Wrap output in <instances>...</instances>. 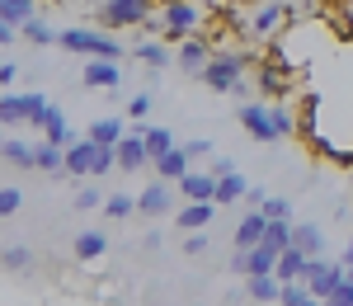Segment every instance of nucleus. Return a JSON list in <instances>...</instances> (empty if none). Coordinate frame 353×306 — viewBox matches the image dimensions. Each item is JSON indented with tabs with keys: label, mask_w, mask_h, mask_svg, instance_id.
<instances>
[{
	"label": "nucleus",
	"mask_w": 353,
	"mask_h": 306,
	"mask_svg": "<svg viewBox=\"0 0 353 306\" xmlns=\"http://www.w3.org/2000/svg\"><path fill=\"white\" fill-rule=\"evenodd\" d=\"M245 66H250V57H245V52H212V57H208V66L198 71V81L208 85L212 94H236V85L245 81Z\"/></svg>",
	"instance_id": "nucleus-1"
},
{
	"label": "nucleus",
	"mask_w": 353,
	"mask_h": 306,
	"mask_svg": "<svg viewBox=\"0 0 353 306\" xmlns=\"http://www.w3.org/2000/svg\"><path fill=\"white\" fill-rule=\"evenodd\" d=\"M151 24L161 28L165 43H179V38H189V33H198V28H203V10H198L193 0H165L161 14H156Z\"/></svg>",
	"instance_id": "nucleus-2"
},
{
	"label": "nucleus",
	"mask_w": 353,
	"mask_h": 306,
	"mask_svg": "<svg viewBox=\"0 0 353 306\" xmlns=\"http://www.w3.org/2000/svg\"><path fill=\"white\" fill-rule=\"evenodd\" d=\"M94 19L99 28H141L156 19V5L151 0H104V5H94Z\"/></svg>",
	"instance_id": "nucleus-3"
},
{
	"label": "nucleus",
	"mask_w": 353,
	"mask_h": 306,
	"mask_svg": "<svg viewBox=\"0 0 353 306\" xmlns=\"http://www.w3.org/2000/svg\"><path fill=\"white\" fill-rule=\"evenodd\" d=\"M57 48H66V52H81V57H123V43L109 38V33H94V28H61L57 33Z\"/></svg>",
	"instance_id": "nucleus-4"
},
{
	"label": "nucleus",
	"mask_w": 353,
	"mask_h": 306,
	"mask_svg": "<svg viewBox=\"0 0 353 306\" xmlns=\"http://www.w3.org/2000/svg\"><path fill=\"white\" fill-rule=\"evenodd\" d=\"M344 259H321V254H311V264H306V283H311V292H316V302H325L330 292L344 283Z\"/></svg>",
	"instance_id": "nucleus-5"
},
{
	"label": "nucleus",
	"mask_w": 353,
	"mask_h": 306,
	"mask_svg": "<svg viewBox=\"0 0 353 306\" xmlns=\"http://www.w3.org/2000/svg\"><path fill=\"white\" fill-rule=\"evenodd\" d=\"M236 118H241V127H245V132H250L254 141H259V146H273V141H283V137H278V127H273L269 104L250 99V104H241V109H236Z\"/></svg>",
	"instance_id": "nucleus-6"
},
{
	"label": "nucleus",
	"mask_w": 353,
	"mask_h": 306,
	"mask_svg": "<svg viewBox=\"0 0 353 306\" xmlns=\"http://www.w3.org/2000/svg\"><path fill=\"white\" fill-rule=\"evenodd\" d=\"M137 212H146V217H165V212H174V184L156 174V184H146V189L137 194Z\"/></svg>",
	"instance_id": "nucleus-7"
},
{
	"label": "nucleus",
	"mask_w": 353,
	"mask_h": 306,
	"mask_svg": "<svg viewBox=\"0 0 353 306\" xmlns=\"http://www.w3.org/2000/svg\"><path fill=\"white\" fill-rule=\"evenodd\" d=\"M208 57H212V48H208V38H198V33H189V38L174 43V66H179L184 76H198V71L208 66Z\"/></svg>",
	"instance_id": "nucleus-8"
},
{
	"label": "nucleus",
	"mask_w": 353,
	"mask_h": 306,
	"mask_svg": "<svg viewBox=\"0 0 353 306\" xmlns=\"http://www.w3.org/2000/svg\"><path fill=\"white\" fill-rule=\"evenodd\" d=\"M231 269H236V274H273V269H278V250H273L269 241H259V245H250V250H236Z\"/></svg>",
	"instance_id": "nucleus-9"
},
{
	"label": "nucleus",
	"mask_w": 353,
	"mask_h": 306,
	"mask_svg": "<svg viewBox=\"0 0 353 306\" xmlns=\"http://www.w3.org/2000/svg\"><path fill=\"white\" fill-rule=\"evenodd\" d=\"M43 104L48 99L38 90H28V94H0V118H5V127H14V123H28Z\"/></svg>",
	"instance_id": "nucleus-10"
},
{
	"label": "nucleus",
	"mask_w": 353,
	"mask_h": 306,
	"mask_svg": "<svg viewBox=\"0 0 353 306\" xmlns=\"http://www.w3.org/2000/svg\"><path fill=\"white\" fill-rule=\"evenodd\" d=\"M81 81L90 85V90H118L123 71H118V61H113V57H90V66L81 71Z\"/></svg>",
	"instance_id": "nucleus-11"
},
{
	"label": "nucleus",
	"mask_w": 353,
	"mask_h": 306,
	"mask_svg": "<svg viewBox=\"0 0 353 306\" xmlns=\"http://www.w3.org/2000/svg\"><path fill=\"white\" fill-rule=\"evenodd\" d=\"M146 165H151V151L141 141V127H137V132H128V137L118 141V170L137 174V170H146Z\"/></svg>",
	"instance_id": "nucleus-12"
},
{
	"label": "nucleus",
	"mask_w": 353,
	"mask_h": 306,
	"mask_svg": "<svg viewBox=\"0 0 353 306\" xmlns=\"http://www.w3.org/2000/svg\"><path fill=\"white\" fill-rule=\"evenodd\" d=\"M174 189L184 194V203H208V198L217 194V174L208 170V174H198V170H189L184 179H174Z\"/></svg>",
	"instance_id": "nucleus-13"
},
{
	"label": "nucleus",
	"mask_w": 353,
	"mask_h": 306,
	"mask_svg": "<svg viewBox=\"0 0 353 306\" xmlns=\"http://www.w3.org/2000/svg\"><path fill=\"white\" fill-rule=\"evenodd\" d=\"M94 151H99V141L90 132L81 141H71L66 146V174H94Z\"/></svg>",
	"instance_id": "nucleus-14"
},
{
	"label": "nucleus",
	"mask_w": 353,
	"mask_h": 306,
	"mask_svg": "<svg viewBox=\"0 0 353 306\" xmlns=\"http://www.w3.org/2000/svg\"><path fill=\"white\" fill-rule=\"evenodd\" d=\"M264 231H269V212H264V207H250V217H241V226H236V250L259 245Z\"/></svg>",
	"instance_id": "nucleus-15"
},
{
	"label": "nucleus",
	"mask_w": 353,
	"mask_h": 306,
	"mask_svg": "<svg viewBox=\"0 0 353 306\" xmlns=\"http://www.w3.org/2000/svg\"><path fill=\"white\" fill-rule=\"evenodd\" d=\"M189 151H184V146H170V151H165V156H156V161H151V170H156V174H161V179H170V184H174V179H184V174H189Z\"/></svg>",
	"instance_id": "nucleus-16"
},
{
	"label": "nucleus",
	"mask_w": 353,
	"mask_h": 306,
	"mask_svg": "<svg viewBox=\"0 0 353 306\" xmlns=\"http://www.w3.org/2000/svg\"><path fill=\"white\" fill-rule=\"evenodd\" d=\"M278 274H245V297L250 302H278Z\"/></svg>",
	"instance_id": "nucleus-17"
},
{
	"label": "nucleus",
	"mask_w": 353,
	"mask_h": 306,
	"mask_svg": "<svg viewBox=\"0 0 353 306\" xmlns=\"http://www.w3.org/2000/svg\"><path fill=\"white\" fill-rule=\"evenodd\" d=\"M245 189H250V184H245V174H236V170H231V174H217V194H212V203H217V207H231V203L245 198Z\"/></svg>",
	"instance_id": "nucleus-18"
},
{
	"label": "nucleus",
	"mask_w": 353,
	"mask_h": 306,
	"mask_svg": "<svg viewBox=\"0 0 353 306\" xmlns=\"http://www.w3.org/2000/svg\"><path fill=\"white\" fill-rule=\"evenodd\" d=\"M212 217H217V203H212V198H208V203H184V207H179V226H184V231H203Z\"/></svg>",
	"instance_id": "nucleus-19"
},
{
	"label": "nucleus",
	"mask_w": 353,
	"mask_h": 306,
	"mask_svg": "<svg viewBox=\"0 0 353 306\" xmlns=\"http://www.w3.org/2000/svg\"><path fill=\"white\" fill-rule=\"evenodd\" d=\"M0 156L10 161V165H19V170H33V156H38V146L24 137H5L0 141Z\"/></svg>",
	"instance_id": "nucleus-20"
},
{
	"label": "nucleus",
	"mask_w": 353,
	"mask_h": 306,
	"mask_svg": "<svg viewBox=\"0 0 353 306\" xmlns=\"http://www.w3.org/2000/svg\"><path fill=\"white\" fill-rule=\"evenodd\" d=\"M33 170H43V174H66V146L43 141V146H38V156H33Z\"/></svg>",
	"instance_id": "nucleus-21"
},
{
	"label": "nucleus",
	"mask_w": 353,
	"mask_h": 306,
	"mask_svg": "<svg viewBox=\"0 0 353 306\" xmlns=\"http://www.w3.org/2000/svg\"><path fill=\"white\" fill-rule=\"evenodd\" d=\"M292 245H301L306 254H325V231L316 222H292Z\"/></svg>",
	"instance_id": "nucleus-22"
},
{
	"label": "nucleus",
	"mask_w": 353,
	"mask_h": 306,
	"mask_svg": "<svg viewBox=\"0 0 353 306\" xmlns=\"http://www.w3.org/2000/svg\"><path fill=\"white\" fill-rule=\"evenodd\" d=\"M132 57L141 61V66H156V71H165V66L174 61V52H170V43H165V38H161V43H137Z\"/></svg>",
	"instance_id": "nucleus-23"
},
{
	"label": "nucleus",
	"mask_w": 353,
	"mask_h": 306,
	"mask_svg": "<svg viewBox=\"0 0 353 306\" xmlns=\"http://www.w3.org/2000/svg\"><path fill=\"white\" fill-rule=\"evenodd\" d=\"M278 19H283V5H278V0H264V5L250 14V33H254V38H264V33L278 28Z\"/></svg>",
	"instance_id": "nucleus-24"
},
{
	"label": "nucleus",
	"mask_w": 353,
	"mask_h": 306,
	"mask_svg": "<svg viewBox=\"0 0 353 306\" xmlns=\"http://www.w3.org/2000/svg\"><path fill=\"white\" fill-rule=\"evenodd\" d=\"M109 254V236L104 231H81L76 236V259H104Z\"/></svg>",
	"instance_id": "nucleus-25"
},
{
	"label": "nucleus",
	"mask_w": 353,
	"mask_h": 306,
	"mask_svg": "<svg viewBox=\"0 0 353 306\" xmlns=\"http://www.w3.org/2000/svg\"><path fill=\"white\" fill-rule=\"evenodd\" d=\"M85 132H90L94 141H104V146H118V141L128 137V132H123V118H94Z\"/></svg>",
	"instance_id": "nucleus-26"
},
{
	"label": "nucleus",
	"mask_w": 353,
	"mask_h": 306,
	"mask_svg": "<svg viewBox=\"0 0 353 306\" xmlns=\"http://www.w3.org/2000/svg\"><path fill=\"white\" fill-rule=\"evenodd\" d=\"M0 269H5V274H28V269H33V250H28V245H5V250H0Z\"/></svg>",
	"instance_id": "nucleus-27"
},
{
	"label": "nucleus",
	"mask_w": 353,
	"mask_h": 306,
	"mask_svg": "<svg viewBox=\"0 0 353 306\" xmlns=\"http://www.w3.org/2000/svg\"><path fill=\"white\" fill-rule=\"evenodd\" d=\"M278 302H283V306H311V302H316V292H311V283H306V278H292V283L278 287Z\"/></svg>",
	"instance_id": "nucleus-28"
},
{
	"label": "nucleus",
	"mask_w": 353,
	"mask_h": 306,
	"mask_svg": "<svg viewBox=\"0 0 353 306\" xmlns=\"http://www.w3.org/2000/svg\"><path fill=\"white\" fill-rule=\"evenodd\" d=\"M0 19H10V24L24 28L33 19V0H0Z\"/></svg>",
	"instance_id": "nucleus-29"
},
{
	"label": "nucleus",
	"mask_w": 353,
	"mask_h": 306,
	"mask_svg": "<svg viewBox=\"0 0 353 306\" xmlns=\"http://www.w3.org/2000/svg\"><path fill=\"white\" fill-rule=\"evenodd\" d=\"M19 33H24L33 48H48V43H57V28H48L43 19H38V14H33V19H28V24L19 28Z\"/></svg>",
	"instance_id": "nucleus-30"
},
{
	"label": "nucleus",
	"mask_w": 353,
	"mask_h": 306,
	"mask_svg": "<svg viewBox=\"0 0 353 306\" xmlns=\"http://www.w3.org/2000/svg\"><path fill=\"white\" fill-rule=\"evenodd\" d=\"M264 241H269L273 250H288V245H292V222H283V217H269V231H264Z\"/></svg>",
	"instance_id": "nucleus-31"
},
{
	"label": "nucleus",
	"mask_w": 353,
	"mask_h": 306,
	"mask_svg": "<svg viewBox=\"0 0 353 306\" xmlns=\"http://www.w3.org/2000/svg\"><path fill=\"white\" fill-rule=\"evenodd\" d=\"M278 71H283L278 61L259 66V90H264V94H283V90H288V76H278Z\"/></svg>",
	"instance_id": "nucleus-32"
},
{
	"label": "nucleus",
	"mask_w": 353,
	"mask_h": 306,
	"mask_svg": "<svg viewBox=\"0 0 353 306\" xmlns=\"http://www.w3.org/2000/svg\"><path fill=\"white\" fill-rule=\"evenodd\" d=\"M141 141H146V151H151V161H156V156H165V151L174 146V137H170L165 127H141Z\"/></svg>",
	"instance_id": "nucleus-33"
},
{
	"label": "nucleus",
	"mask_w": 353,
	"mask_h": 306,
	"mask_svg": "<svg viewBox=\"0 0 353 306\" xmlns=\"http://www.w3.org/2000/svg\"><path fill=\"white\" fill-rule=\"evenodd\" d=\"M104 212H109L113 222H128L137 212V198H128V194H113V198H104Z\"/></svg>",
	"instance_id": "nucleus-34"
},
{
	"label": "nucleus",
	"mask_w": 353,
	"mask_h": 306,
	"mask_svg": "<svg viewBox=\"0 0 353 306\" xmlns=\"http://www.w3.org/2000/svg\"><path fill=\"white\" fill-rule=\"evenodd\" d=\"M109 170H118V146H104V141H99V151H94V174H109Z\"/></svg>",
	"instance_id": "nucleus-35"
},
{
	"label": "nucleus",
	"mask_w": 353,
	"mask_h": 306,
	"mask_svg": "<svg viewBox=\"0 0 353 306\" xmlns=\"http://www.w3.org/2000/svg\"><path fill=\"white\" fill-rule=\"evenodd\" d=\"M269 113H273V127H278V137H292V132H297V123H292V113L283 109V104H269Z\"/></svg>",
	"instance_id": "nucleus-36"
},
{
	"label": "nucleus",
	"mask_w": 353,
	"mask_h": 306,
	"mask_svg": "<svg viewBox=\"0 0 353 306\" xmlns=\"http://www.w3.org/2000/svg\"><path fill=\"white\" fill-rule=\"evenodd\" d=\"M24 207V194L19 189H0V217H14Z\"/></svg>",
	"instance_id": "nucleus-37"
},
{
	"label": "nucleus",
	"mask_w": 353,
	"mask_h": 306,
	"mask_svg": "<svg viewBox=\"0 0 353 306\" xmlns=\"http://www.w3.org/2000/svg\"><path fill=\"white\" fill-rule=\"evenodd\" d=\"M325 302H330V306H353V278H349V274H344V283H339V287L330 292Z\"/></svg>",
	"instance_id": "nucleus-38"
},
{
	"label": "nucleus",
	"mask_w": 353,
	"mask_h": 306,
	"mask_svg": "<svg viewBox=\"0 0 353 306\" xmlns=\"http://www.w3.org/2000/svg\"><path fill=\"white\" fill-rule=\"evenodd\" d=\"M146 113H151V94L141 90V94H137L132 104H128V118H132V123H146Z\"/></svg>",
	"instance_id": "nucleus-39"
},
{
	"label": "nucleus",
	"mask_w": 353,
	"mask_h": 306,
	"mask_svg": "<svg viewBox=\"0 0 353 306\" xmlns=\"http://www.w3.org/2000/svg\"><path fill=\"white\" fill-rule=\"evenodd\" d=\"M76 207H81V212H94V207H104V194H99V189H81V194H76Z\"/></svg>",
	"instance_id": "nucleus-40"
},
{
	"label": "nucleus",
	"mask_w": 353,
	"mask_h": 306,
	"mask_svg": "<svg viewBox=\"0 0 353 306\" xmlns=\"http://www.w3.org/2000/svg\"><path fill=\"white\" fill-rule=\"evenodd\" d=\"M264 212H269V217H283V222H292V203H288V198H264Z\"/></svg>",
	"instance_id": "nucleus-41"
},
{
	"label": "nucleus",
	"mask_w": 353,
	"mask_h": 306,
	"mask_svg": "<svg viewBox=\"0 0 353 306\" xmlns=\"http://www.w3.org/2000/svg\"><path fill=\"white\" fill-rule=\"evenodd\" d=\"M184 151H189L193 161H208V156H212V151H217V146H212V141H189V146H184Z\"/></svg>",
	"instance_id": "nucleus-42"
},
{
	"label": "nucleus",
	"mask_w": 353,
	"mask_h": 306,
	"mask_svg": "<svg viewBox=\"0 0 353 306\" xmlns=\"http://www.w3.org/2000/svg\"><path fill=\"white\" fill-rule=\"evenodd\" d=\"M208 165H212V174H231V156H217V151H212V156H208Z\"/></svg>",
	"instance_id": "nucleus-43"
},
{
	"label": "nucleus",
	"mask_w": 353,
	"mask_h": 306,
	"mask_svg": "<svg viewBox=\"0 0 353 306\" xmlns=\"http://www.w3.org/2000/svg\"><path fill=\"white\" fill-rule=\"evenodd\" d=\"M184 254H208V236H198V231H193L189 241H184Z\"/></svg>",
	"instance_id": "nucleus-44"
},
{
	"label": "nucleus",
	"mask_w": 353,
	"mask_h": 306,
	"mask_svg": "<svg viewBox=\"0 0 353 306\" xmlns=\"http://www.w3.org/2000/svg\"><path fill=\"white\" fill-rule=\"evenodd\" d=\"M19 38V24H10V19H0V48H10Z\"/></svg>",
	"instance_id": "nucleus-45"
},
{
	"label": "nucleus",
	"mask_w": 353,
	"mask_h": 306,
	"mask_svg": "<svg viewBox=\"0 0 353 306\" xmlns=\"http://www.w3.org/2000/svg\"><path fill=\"white\" fill-rule=\"evenodd\" d=\"M14 76H19V66L14 61H0V85H14Z\"/></svg>",
	"instance_id": "nucleus-46"
},
{
	"label": "nucleus",
	"mask_w": 353,
	"mask_h": 306,
	"mask_svg": "<svg viewBox=\"0 0 353 306\" xmlns=\"http://www.w3.org/2000/svg\"><path fill=\"white\" fill-rule=\"evenodd\" d=\"M264 198H269V194H264V189H254V184L245 189V203H250V207H264Z\"/></svg>",
	"instance_id": "nucleus-47"
},
{
	"label": "nucleus",
	"mask_w": 353,
	"mask_h": 306,
	"mask_svg": "<svg viewBox=\"0 0 353 306\" xmlns=\"http://www.w3.org/2000/svg\"><path fill=\"white\" fill-rule=\"evenodd\" d=\"M85 5H90V10H94V5H104V0H85Z\"/></svg>",
	"instance_id": "nucleus-48"
},
{
	"label": "nucleus",
	"mask_w": 353,
	"mask_h": 306,
	"mask_svg": "<svg viewBox=\"0 0 353 306\" xmlns=\"http://www.w3.org/2000/svg\"><path fill=\"white\" fill-rule=\"evenodd\" d=\"M0 132H5V118H0ZM0 141H5V137H0Z\"/></svg>",
	"instance_id": "nucleus-49"
},
{
	"label": "nucleus",
	"mask_w": 353,
	"mask_h": 306,
	"mask_svg": "<svg viewBox=\"0 0 353 306\" xmlns=\"http://www.w3.org/2000/svg\"><path fill=\"white\" fill-rule=\"evenodd\" d=\"M349 278H353V264H349Z\"/></svg>",
	"instance_id": "nucleus-50"
}]
</instances>
